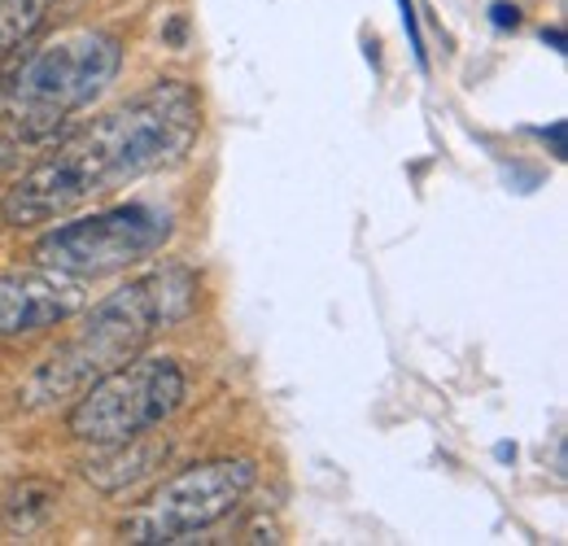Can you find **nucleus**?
<instances>
[{
	"label": "nucleus",
	"instance_id": "6",
	"mask_svg": "<svg viewBox=\"0 0 568 546\" xmlns=\"http://www.w3.org/2000/svg\"><path fill=\"white\" fill-rule=\"evenodd\" d=\"M258 468L250 459H206L166 481L136 516L123 520L128 543H189L241 507Z\"/></svg>",
	"mask_w": 568,
	"mask_h": 546
},
{
	"label": "nucleus",
	"instance_id": "9",
	"mask_svg": "<svg viewBox=\"0 0 568 546\" xmlns=\"http://www.w3.org/2000/svg\"><path fill=\"white\" fill-rule=\"evenodd\" d=\"M58 503H62V489L44 477H27L18 485H9L4 503H0V525L13 534V538H31L40 529L53 525L58 516Z\"/></svg>",
	"mask_w": 568,
	"mask_h": 546
},
{
	"label": "nucleus",
	"instance_id": "15",
	"mask_svg": "<svg viewBox=\"0 0 568 546\" xmlns=\"http://www.w3.org/2000/svg\"><path fill=\"white\" fill-rule=\"evenodd\" d=\"M542 44H551V49H556V53H565V31H560V27H547V31H542Z\"/></svg>",
	"mask_w": 568,
	"mask_h": 546
},
{
	"label": "nucleus",
	"instance_id": "3",
	"mask_svg": "<svg viewBox=\"0 0 568 546\" xmlns=\"http://www.w3.org/2000/svg\"><path fill=\"white\" fill-rule=\"evenodd\" d=\"M119 67H123V44L101 27H74L44 40L9 79V97H4L9 128L22 140L49 136L58 123L88 110L119 79Z\"/></svg>",
	"mask_w": 568,
	"mask_h": 546
},
{
	"label": "nucleus",
	"instance_id": "7",
	"mask_svg": "<svg viewBox=\"0 0 568 546\" xmlns=\"http://www.w3.org/2000/svg\"><path fill=\"white\" fill-rule=\"evenodd\" d=\"M88 306V280L67 275L58 267L0 275V337H31L58 328Z\"/></svg>",
	"mask_w": 568,
	"mask_h": 546
},
{
	"label": "nucleus",
	"instance_id": "10",
	"mask_svg": "<svg viewBox=\"0 0 568 546\" xmlns=\"http://www.w3.org/2000/svg\"><path fill=\"white\" fill-rule=\"evenodd\" d=\"M49 4L53 0H0V58L22 49L40 31Z\"/></svg>",
	"mask_w": 568,
	"mask_h": 546
},
{
	"label": "nucleus",
	"instance_id": "14",
	"mask_svg": "<svg viewBox=\"0 0 568 546\" xmlns=\"http://www.w3.org/2000/svg\"><path fill=\"white\" fill-rule=\"evenodd\" d=\"M565 119H556V123H551V128H538V136L547 140V144H551V153H556V158H568V144H565Z\"/></svg>",
	"mask_w": 568,
	"mask_h": 546
},
{
	"label": "nucleus",
	"instance_id": "4",
	"mask_svg": "<svg viewBox=\"0 0 568 546\" xmlns=\"http://www.w3.org/2000/svg\"><path fill=\"white\" fill-rule=\"evenodd\" d=\"M189 398V376L166 354H136L105 372L67 411V433L83 446H119L136 433L162 428Z\"/></svg>",
	"mask_w": 568,
	"mask_h": 546
},
{
	"label": "nucleus",
	"instance_id": "16",
	"mask_svg": "<svg viewBox=\"0 0 568 546\" xmlns=\"http://www.w3.org/2000/svg\"><path fill=\"white\" fill-rule=\"evenodd\" d=\"M495 459H498V464H511V459H516V446H511V442H498Z\"/></svg>",
	"mask_w": 568,
	"mask_h": 546
},
{
	"label": "nucleus",
	"instance_id": "11",
	"mask_svg": "<svg viewBox=\"0 0 568 546\" xmlns=\"http://www.w3.org/2000/svg\"><path fill=\"white\" fill-rule=\"evenodd\" d=\"M398 18H403V31H407V44H412V58H416V67L428 70V49H425V36H420L416 0H398Z\"/></svg>",
	"mask_w": 568,
	"mask_h": 546
},
{
	"label": "nucleus",
	"instance_id": "12",
	"mask_svg": "<svg viewBox=\"0 0 568 546\" xmlns=\"http://www.w3.org/2000/svg\"><path fill=\"white\" fill-rule=\"evenodd\" d=\"M18 153H22V136L13 128H0V193L13 175V166H18Z\"/></svg>",
	"mask_w": 568,
	"mask_h": 546
},
{
	"label": "nucleus",
	"instance_id": "5",
	"mask_svg": "<svg viewBox=\"0 0 568 546\" xmlns=\"http://www.w3.org/2000/svg\"><path fill=\"white\" fill-rule=\"evenodd\" d=\"M171 228H175L171 210L153 202L110 205V210L49 228L36 241V263L79 275V280H97V275L123 272L149 254H158L166 245Z\"/></svg>",
	"mask_w": 568,
	"mask_h": 546
},
{
	"label": "nucleus",
	"instance_id": "1",
	"mask_svg": "<svg viewBox=\"0 0 568 546\" xmlns=\"http://www.w3.org/2000/svg\"><path fill=\"white\" fill-rule=\"evenodd\" d=\"M202 136V97L184 79H158L92 119L0 193L4 228H40L71 210L184 162Z\"/></svg>",
	"mask_w": 568,
	"mask_h": 546
},
{
	"label": "nucleus",
	"instance_id": "8",
	"mask_svg": "<svg viewBox=\"0 0 568 546\" xmlns=\"http://www.w3.org/2000/svg\"><path fill=\"white\" fill-rule=\"evenodd\" d=\"M97 451L101 455H92L83 464V477L92 481L97 489H105V494H119L123 485H132V481L149 477L153 468H162L166 455H171V442L149 428V433H136V437H128L119 446H97Z\"/></svg>",
	"mask_w": 568,
	"mask_h": 546
},
{
	"label": "nucleus",
	"instance_id": "13",
	"mask_svg": "<svg viewBox=\"0 0 568 546\" xmlns=\"http://www.w3.org/2000/svg\"><path fill=\"white\" fill-rule=\"evenodd\" d=\"M490 27H495V31H516V27H520V4L495 0V4H490Z\"/></svg>",
	"mask_w": 568,
	"mask_h": 546
},
{
	"label": "nucleus",
	"instance_id": "2",
	"mask_svg": "<svg viewBox=\"0 0 568 546\" xmlns=\"http://www.w3.org/2000/svg\"><path fill=\"white\" fill-rule=\"evenodd\" d=\"M197 275L184 267H162L141 280L119 284L114 293H105L83 324L74 328L58 350L44 354V363L22 381L18 390V407L22 411H49L67 403L74 394H83L92 381H101L105 372L132 363L144 354V345L153 342L158 328H171L180 320L193 315L197 306Z\"/></svg>",
	"mask_w": 568,
	"mask_h": 546
}]
</instances>
